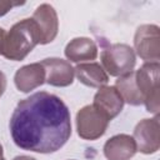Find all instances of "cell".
I'll return each instance as SVG.
<instances>
[{"instance_id": "cell-1", "label": "cell", "mask_w": 160, "mask_h": 160, "mask_svg": "<svg viewBox=\"0 0 160 160\" xmlns=\"http://www.w3.org/2000/svg\"><path fill=\"white\" fill-rule=\"evenodd\" d=\"M9 128L20 149L40 154L55 152L71 136L70 111L59 96L39 91L18 102Z\"/></svg>"}, {"instance_id": "cell-2", "label": "cell", "mask_w": 160, "mask_h": 160, "mask_svg": "<svg viewBox=\"0 0 160 160\" xmlns=\"http://www.w3.org/2000/svg\"><path fill=\"white\" fill-rule=\"evenodd\" d=\"M38 44H41L38 25L32 19H22L14 24L6 32L2 56L12 61H21Z\"/></svg>"}, {"instance_id": "cell-3", "label": "cell", "mask_w": 160, "mask_h": 160, "mask_svg": "<svg viewBox=\"0 0 160 160\" xmlns=\"http://www.w3.org/2000/svg\"><path fill=\"white\" fill-rule=\"evenodd\" d=\"M101 66L110 76H124L134 71L136 56L134 49L126 44H112L100 54Z\"/></svg>"}, {"instance_id": "cell-4", "label": "cell", "mask_w": 160, "mask_h": 160, "mask_svg": "<svg viewBox=\"0 0 160 160\" xmlns=\"http://www.w3.org/2000/svg\"><path fill=\"white\" fill-rule=\"evenodd\" d=\"M159 62H145L135 70V82L142 96L144 105L149 112L159 114Z\"/></svg>"}, {"instance_id": "cell-5", "label": "cell", "mask_w": 160, "mask_h": 160, "mask_svg": "<svg viewBox=\"0 0 160 160\" xmlns=\"http://www.w3.org/2000/svg\"><path fill=\"white\" fill-rule=\"evenodd\" d=\"M75 121L78 135L84 140H96L101 138L110 122V120L92 104L81 108L76 114Z\"/></svg>"}, {"instance_id": "cell-6", "label": "cell", "mask_w": 160, "mask_h": 160, "mask_svg": "<svg viewBox=\"0 0 160 160\" xmlns=\"http://www.w3.org/2000/svg\"><path fill=\"white\" fill-rule=\"evenodd\" d=\"M134 52L145 62H159L160 34L158 25L145 24L136 29L134 36Z\"/></svg>"}, {"instance_id": "cell-7", "label": "cell", "mask_w": 160, "mask_h": 160, "mask_svg": "<svg viewBox=\"0 0 160 160\" xmlns=\"http://www.w3.org/2000/svg\"><path fill=\"white\" fill-rule=\"evenodd\" d=\"M136 150L142 154H154L160 148V122L156 115L152 119L140 120L132 134Z\"/></svg>"}, {"instance_id": "cell-8", "label": "cell", "mask_w": 160, "mask_h": 160, "mask_svg": "<svg viewBox=\"0 0 160 160\" xmlns=\"http://www.w3.org/2000/svg\"><path fill=\"white\" fill-rule=\"evenodd\" d=\"M41 65L45 70L46 84L56 88H65L72 84L75 71L68 60H62L59 58H48L41 61Z\"/></svg>"}, {"instance_id": "cell-9", "label": "cell", "mask_w": 160, "mask_h": 160, "mask_svg": "<svg viewBox=\"0 0 160 160\" xmlns=\"http://www.w3.org/2000/svg\"><path fill=\"white\" fill-rule=\"evenodd\" d=\"M35 24L38 25V29L41 35V45L51 42L59 31V20L58 14L55 9L49 4H41L39 5L31 18Z\"/></svg>"}, {"instance_id": "cell-10", "label": "cell", "mask_w": 160, "mask_h": 160, "mask_svg": "<svg viewBox=\"0 0 160 160\" xmlns=\"http://www.w3.org/2000/svg\"><path fill=\"white\" fill-rule=\"evenodd\" d=\"M92 105L109 120H112L121 112L124 108V100L115 86L105 85L101 86L95 94Z\"/></svg>"}, {"instance_id": "cell-11", "label": "cell", "mask_w": 160, "mask_h": 160, "mask_svg": "<svg viewBox=\"0 0 160 160\" xmlns=\"http://www.w3.org/2000/svg\"><path fill=\"white\" fill-rule=\"evenodd\" d=\"M14 82L21 92H30L45 82V70L41 62L24 65L15 72Z\"/></svg>"}, {"instance_id": "cell-12", "label": "cell", "mask_w": 160, "mask_h": 160, "mask_svg": "<svg viewBox=\"0 0 160 160\" xmlns=\"http://www.w3.org/2000/svg\"><path fill=\"white\" fill-rule=\"evenodd\" d=\"M104 155L108 160H130L136 154V144L132 136L118 134L104 144Z\"/></svg>"}, {"instance_id": "cell-13", "label": "cell", "mask_w": 160, "mask_h": 160, "mask_svg": "<svg viewBox=\"0 0 160 160\" xmlns=\"http://www.w3.org/2000/svg\"><path fill=\"white\" fill-rule=\"evenodd\" d=\"M64 54L69 62L91 61L98 58V46L90 38H75L68 42Z\"/></svg>"}, {"instance_id": "cell-14", "label": "cell", "mask_w": 160, "mask_h": 160, "mask_svg": "<svg viewBox=\"0 0 160 160\" xmlns=\"http://www.w3.org/2000/svg\"><path fill=\"white\" fill-rule=\"evenodd\" d=\"M74 71L78 80L90 88L100 89L109 81V75L99 62H80L76 68H74Z\"/></svg>"}, {"instance_id": "cell-15", "label": "cell", "mask_w": 160, "mask_h": 160, "mask_svg": "<svg viewBox=\"0 0 160 160\" xmlns=\"http://www.w3.org/2000/svg\"><path fill=\"white\" fill-rule=\"evenodd\" d=\"M115 88L120 92L124 102H128L129 105H132V106H139V105L144 104L142 96H141V94L136 86V82H135V72L134 71L118 78V80L115 81Z\"/></svg>"}, {"instance_id": "cell-16", "label": "cell", "mask_w": 160, "mask_h": 160, "mask_svg": "<svg viewBox=\"0 0 160 160\" xmlns=\"http://www.w3.org/2000/svg\"><path fill=\"white\" fill-rule=\"evenodd\" d=\"M24 2H14V1H0V16L6 15L14 6L22 5Z\"/></svg>"}, {"instance_id": "cell-17", "label": "cell", "mask_w": 160, "mask_h": 160, "mask_svg": "<svg viewBox=\"0 0 160 160\" xmlns=\"http://www.w3.org/2000/svg\"><path fill=\"white\" fill-rule=\"evenodd\" d=\"M5 90H6V76H5V74L0 70V96L4 94Z\"/></svg>"}, {"instance_id": "cell-18", "label": "cell", "mask_w": 160, "mask_h": 160, "mask_svg": "<svg viewBox=\"0 0 160 160\" xmlns=\"http://www.w3.org/2000/svg\"><path fill=\"white\" fill-rule=\"evenodd\" d=\"M5 36H6V31L2 28H0V55H2V46H4Z\"/></svg>"}, {"instance_id": "cell-19", "label": "cell", "mask_w": 160, "mask_h": 160, "mask_svg": "<svg viewBox=\"0 0 160 160\" xmlns=\"http://www.w3.org/2000/svg\"><path fill=\"white\" fill-rule=\"evenodd\" d=\"M12 160H36V159L31 158V156H28V155H19V156H15Z\"/></svg>"}, {"instance_id": "cell-20", "label": "cell", "mask_w": 160, "mask_h": 160, "mask_svg": "<svg viewBox=\"0 0 160 160\" xmlns=\"http://www.w3.org/2000/svg\"><path fill=\"white\" fill-rule=\"evenodd\" d=\"M0 160H6L4 158V150H2V145L0 144Z\"/></svg>"}]
</instances>
